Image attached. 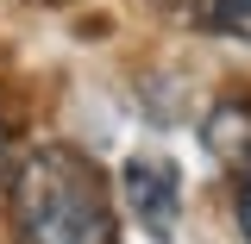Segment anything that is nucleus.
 Wrapping results in <instances>:
<instances>
[{
    "mask_svg": "<svg viewBox=\"0 0 251 244\" xmlns=\"http://www.w3.org/2000/svg\"><path fill=\"white\" fill-rule=\"evenodd\" d=\"M19 244H113V213L94 163L69 144H38L13 176Z\"/></svg>",
    "mask_w": 251,
    "mask_h": 244,
    "instance_id": "f257e3e1",
    "label": "nucleus"
},
{
    "mask_svg": "<svg viewBox=\"0 0 251 244\" xmlns=\"http://www.w3.org/2000/svg\"><path fill=\"white\" fill-rule=\"evenodd\" d=\"M126 207H132V219L151 238H176V219H182V176H176V163L132 156L126 163Z\"/></svg>",
    "mask_w": 251,
    "mask_h": 244,
    "instance_id": "f03ea898",
    "label": "nucleus"
},
{
    "mask_svg": "<svg viewBox=\"0 0 251 244\" xmlns=\"http://www.w3.org/2000/svg\"><path fill=\"white\" fill-rule=\"evenodd\" d=\"M201 144L214 163L251 176V100H214V113L201 119Z\"/></svg>",
    "mask_w": 251,
    "mask_h": 244,
    "instance_id": "7ed1b4c3",
    "label": "nucleus"
},
{
    "mask_svg": "<svg viewBox=\"0 0 251 244\" xmlns=\"http://www.w3.org/2000/svg\"><path fill=\"white\" fill-rule=\"evenodd\" d=\"M214 25H220V31H232L239 44H251V0H226V6L214 13Z\"/></svg>",
    "mask_w": 251,
    "mask_h": 244,
    "instance_id": "20e7f679",
    "label": "nucleus"
},
{
    "mask_svg": "<svg viewBox=\"0 0 251 244\" xmlns=\"http://www.w3.org/2000/svg\"><path fill=\"white\" fill-rule=\"evenodd\" d=\"M163 6H182V13H195V19H214L226 0H163Z\"/></svg>",
    "mask_w": 251,
    "mask_h": 244,
    "instance_id": "39448f33",
    "label": "nucleus"
},
{
    "mask_svg": "<svg viewBox=\"0 0 251 244\" xmlns=\"http://www.w3.org/2000/svg\"><path fill=\"white\" fill-rule=\"evenodd\" d=\"M239 219H245V232H251V176H245V188H239Z\"/></svg>",
    "mask_w": 251,
    "mask_h": 244,
    "instance_id": "423d86ee",
    "label": "nucleus"
},
{
    "mask_svg": "<svg viewBox=\"0 0 251 244\" xmlns=\"http://www.w3.org/2000/svg\"><path fill=\"white\" fill-rule=\"evenodd\" d=\"M0 151H6V132H0Z\"/></svg>",
    "mask_w": 251,
    "mask_h": 244,
    "instance_id": "0eeeda50",
    "label": "nucleus"
}]
</instances>
